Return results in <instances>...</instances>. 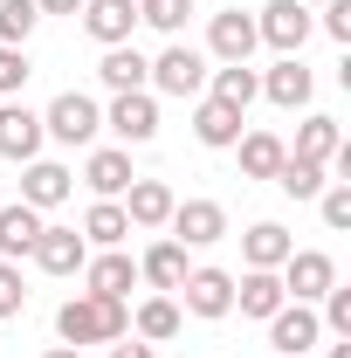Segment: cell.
<instances>
[{
    "label": "cell",
    "instance_id": "d4e9b609",
    "mask_svg": "<svg viewBox=\"0 0 351 358\" xmlns=\"http://www.w3.org/2000/svg\"><path fill=\"white\" fill-rule=\"evenodd\" d=\"M289 248H296V241H289V227H282V221H255L248 234H241V262H248V268H282V262H289Z\"/></svg>",
    "mask_w": 351,
    "mask_h": 358
},
{
    "label": "cell",
    "instance_id": "9c48e42d",
    "mask_svg": "<svg viewBox=\"0 0 351 358\" xmlns=\"http://www.w3.org/2000/svg\"><path fill=\"white\" fill-rule=\"evenodd\" d=\"M173 241L179 248H214V241H227V207L220 200H173Z\"/></svg>",
    "mask_w": 351,
    "mask_h": 358
},
{
    "label": "cell",
    "instance_id": "6da1fadb",
    "mask_svg": "<svg viewBox=\"0 0 351 358\" xmlns=\"http://www.w3.org/2000/svg\"><path fill=\"white\" fill-rule=\"evenodd\" d=\"M131 331V303H117V296H89V289H76L62 310H55V338L62 345H117Z\"/></svg>",
    "mask_w": 351,
    "mask_h": 358
},
{
    "label": "cell",
    "instance_id": "f1b7e54d",
    "mask_svg": "<svg viewBox=\"0 0 351 358\" xmlns=\"http://www.w3.org/2000/svg\"><path fill=\"white\" fill-rule=\"evenodd\" d=\"M131 234H138V227L124 221V207H117V200H96V207L83 214V241H89V248H124Z\"/></svg>",
    "mask_w": 351,
    "mask_h": 358
},
{
    "label": "cell",
    "instance_id": "9a60e30c",
    "mask_svg": "<svg viewBox=\"0 0 351 358\" xmlns=\"http://www.w3.org/2000/svg\"><path fill=\"white\" fill-rule=\"evenodd\" d=\"M131 28H138V0H83V35L96 48L131 42Z\"/></svg>",
    "mask_w": 351,
    "mask_h": 358
},
{
    "label": "cell",
    "instance_id": "d6986e66",
    "mask_svg": "<svg viewBox=\"0 0 351 358\" xmlns=\"http://www.w3.org/2000/svg\"><path fill=\"white\" fill-rule=\"evenodd\" d=\"M207 96L248 117V103L262 96V69H248V62H220V69H207Z\"/></svg>",
    "mask_w": 351,
    "mask_h": 358
},
{
    "label": "cell",
    "instance_id": "d6a6232c",
    "mask_svg": "<svg viewBox=\"0 0 351 358\" xmlns=\"http://www.w3.org/2000/svg\"><path fill=\"white\" fill-rule=\"evenodd\" d=\"M317 214H324L331 234H345V227H351V179H331V186L317 193Z\"/></svg>",
    "mask_w": 351,
    "mask_h": 358
},
{
    "label": "cell",
    "instance_id": "30bf717a",
    "mask_svg": "<svg viewBox=\"0 0 351 358\" xmlns=\"http://www.w3.org/2000/svg\"><path fill=\"white\" fill-rule=\"evenodd\" d=\"M69 193H76V173H69L62 159H28V166H21V207L48 214V207H62Z\"/></svg>",
    "mask_w": 351,
    "mask_h": 358
},
{
    "label": "cell",
    "instance_id": "52a82bcc",
    "mask_svg": "<svg viewBox=\"0 0 351 358\" xmlns=\"http://www.w3.org/2000/svg\"><path fill=\"white\" fill-rule=\"evenodd\" d=\"M103 131H117V145H152V138H159V96H152V90H124V96H110Z\"/></svg>",
    "mask_w": 351,
    "mask_h": 358
},
{
    "label": "cell",
    "instance_id": "d590c367",
    "mask_svg": "<svg viewBox=\"0 0 351 358\" xmlns=\"http://www.w3.org/2000/svg\"><path fill=\"white\" fill-rule=\"evenodd\" d=\"M331 42H351V0H324V21H317Z\"/></svg>",
    "mask_w": 351,
    "mask_h": 358
},
{
    "label": "cell",
    "instance_id": "8fae6325",
    "mask_svg": "<svg viewBox=\"0 0 351 358\" xmlns=\"http://www.w3.org/2000/svg\"><path fill=\"white\" fill-rule=\"evenodd\" d=\"M28 262L42 268V275H83L89 241L76 234V227H42V234H35V248H28Z\"/></svg>",
    "mask_w": 351,
    "mask_h": 358
},
{
    "label": "cell",
    "instance_id": "ffe728a7",
    "mask_svg": "<svg viewBox=\"0 0 351 358\" xmlns=\"http://www.w3.org/2000/svg\"><path fill=\"white\" fill-rule=\"evenodd\" d=\"M282 303H289V296H282V275H275V268H248V275L234 282V310L241 317H262L268 324Z\"/></svg>",
    "mask_w": 351,
    "mask_h": 358
},
{
    "label": "cell",
    "instance_id": "f35d334b",
    "mask_svg": "<svg viewBox=\"0 0 351 358\" xmlns=\"http://www.w3.org/2000/svg\"><path fill=\"white\" fill-rule=\"evenodd\" d=\"M324 358H351V338H331V345H324Z\"/></svg>",
    "mask_w": 351,
    "mask_h": 358
},
{
    "label": "cell",
    "instance_id": "7a4b0ae2",
    "mask_svg": "<svg viewBox=\"0 0 351 358\" xmlns=\"http://www.w3.org/2000/svg\"><path fill=\"white\" fill-rule=\"evenodd\" d=\"M145 90H159V96H207V55L186 42H166L152 76H145Z\"/></svg>",
    "mask_w": 351,
    "mask_h": 358
},
{
    "label": "cell",
    "instance_id": "83f0119b",
    "mask_svg": "<svg viewBox=\"0 0 351 358\" xmlns=\"http://www.w3.org/2000/svg\"><path fill=\"white\" fill-rule=\"evenodd\" d=\"M234 152H241V179H275V166H282V138L275 131H241L234 138Z\"/></svg>",
    "mask_w": 351,
    "mask_h": 358
},
{
    "label": "cell",
    "instance_id": "4fadbf2b",
    "mask_svg": "<svg viewBox=\"0 0 351 358\" xmlns=\"http://www.w3.org/2000/svg\"><path fill=\"white\" fill-rule=\"evenodd\" d=\"M42 110H28V103H0V159H14V166H28V159H42Z\"/></svg>",
    "mask_w": 351,
    "mask_h": 358
},
{
    "label": "cell",
    "instance_id": "74e56055",
    "mask_svg": "<svg viewBox=\"0 0 351 358\" xmlns=\"http://www.w3.org/2000/svg\"><path fill=\"white\" fill-rule=\"evenodd\" d=\"M42 14H83V0H35Z\"/></svg>",
    "mask_w": 351,
    "mask_h": 358
},
{
    "label": "cell",
    "instance_id": "4316f807",
    "mask_svg": "<svg viewBox=\"0 0 351 358\" xmlns=\"http://www.w3.org/2000/svg\"><path fill=\"white\" fill-rule=\"evenodd\" d=\"M42 214H35V207H21V200H14V207H0V262H21V255H28V248H35V234H42Z\"/></svg>",
    "mask_w": 351,
    "mask_h": 358
},
{
    "label": "cell",
    "instance_id": "e0dca14e",
    "mask_svg": "<svg viewBox=\"0 0 351 358\" xmlns=\"http://www.w3.org/2000/svg\"><path fill=\"white\" fill-rule=\"evenodd\" d=\"M310 90H317V76L303 69V55H275V69H262V96L275 110H303Z\"/></svg>",
    "mask_w": 351,
    "mask_h": 358
},
{
    "label": "cell",
    "instance_id": "603a6c76",
    "mask_svg": "<svg viewBox=\"0 0 351 358\" xmlns=\"http://www.w3.org/2000/svg\"><path fill=\"white\" fill-rule=\"evenodd\" d=\"M338 145H345V131H338V117H324V110H310L303 124H296V145H289V152L331 173V159H338Z\"/></svg>",
    "mask_w": 351,
    "mask_h": 358
},
{
    "label": "cell",
    "instance_id": "7c38bea8",
    "mask_svg": "<svg viewBox=\"0 0 351 358\" xmlns=\"http://www.w3.org/2000/svg\"><path fill=\"white\" fill-rule=\"evenodd\" d=\"M255 14H241V7H220L214 21H207V55L214 62H248L255 55Z\"/></svg>",
    "mask_w": 351,
    "mask_h": 358
},
{
    "label": "cell",
    "instance_id": "3957f363",
    "mask_svg": "<svg viewBox=\"0 0 351 358\" xmlns=\"http://www.w3.org/2000/svg\"><path fill=\"white\" fill-rule=\"evenodd\" d=\"M42 131L55 138V145H89V138L103 131V103L83 96V90H62V96L42 110Z\"/></svg>",
    "mask_w": 351,
    "mask_h": 358
},
{
    "label": "cell",
    "instance_id": "4dcf8cb0",
    "mask_svg": "<svg viewBox=\"0 0 351 358\" xmlns=\"http://www.w3.org/2000/svg\"><path fill=\"white\" fill-rule=\"evenodd\" d=\"M35 28H42V7L35 0H0V42L7 48H28Z\"/></svg>",
    "mask_w": 351,
    "mask_h": 358
},
{
    "label": "cell",
    "instance_id": "484cf974",
    "mask_svg": "<svg viewBox=\"0 0 351 358\" xmlns=\"http://www.w3.org/2000/svg\"><path fill=\"white\" fill-rule=\"evenodd\" d=\"M179 324H186V310H179L173 296H145V303L131 310V331L145 338V345H173Z\"/></svg>",
    "mask_w": 351,
    "mask_h": 358
},
{
    "label": "cell",
    "instance_id": "7402d4cb",
    "mask_svg": "<svg viewBox=\"0 0 351 358\" xmlns=\"http://www.w3.org/2000/svg\"><path fill=\"white\" fill-rule=\"evenodd\" d=\"M138 282H152L159 296H173L179 282H186V248H179L173 234H166V241H152V248L138 255Z\"/></svg>",
    "mask_w": 351,
    "mask_h": 358
},
{
    "label": "cell",
    "instance_id": "2e32d148",
    "mask_svg": "<svg viewBox=\"0 0 351 358\" xmlns=\"http://www.w3.org/2000/svg\"><path fill=\"white\" fill-rule=\"evenodd\" d=\"M83 289H89V296H117V303H124V296L138 289V262L124 255V248H103V255H89V262H83Z\"/></svg>",
    "mask_w": 351,
    "mask_h": 358
},
{
    "label": "cell",
    "instance_id": "60d3db41",
    "mask_svg": "<svg viewBox=\"0 0 351 358\" xmlns=\"http://www.w3.org/2000/svg\"><path fill=\"white\" fill-rule=\"evenodd\" d=\"M303 7H324V0H303Z\"/></svg>",
    "mask_w": 351,
    "mask_h": 358
},
{
    "label": "cell",
    "instance_id": "277c9868",
    "mask_svg": "<svg viewBox=\"0 0 351 358\" xmlns=\"http://www.w3.org/2000/svg\"><path fill=\"white\" fill-rule=\"evenodd\" d=\"M310 28H317V14H310L303 0H268L262 14H255V42H268L275 55H303Z\"/></svg>",
    "mask_w": 351,
    "mask_h": 358
},
{
    "label": "cell",
    "instance_id": "1f68e13d",
    "mask_svg": "<svg viewBox=\"0 0 351 358\" xmlns=\"http://www.w3.org/2000/svg\"><path fill=\"white\" fill-rule=\"evenodd\" d=\"M186 14H193V0H138V21L159 28V35H173V42H179V28H186Z\"/></svg>",
    "mask_w": 351,
    "mask_h": 358
},
{
    "label": "cell",
    "instance_id": "44dd1931",
    "mask_svg": "<svg viewBox=\"0 0 351 358\" xmlns=\"http://www.w3.org/2000/svg\"><path fill=\"white\" fill-rule=\"evenodd\" d=\"M241 110H227V103H214V96H200L193 103V138L207 145V152H234V138H241Z\"/></svg>",
    "mask_w": 351,
    "mask_h": 358
},
{
    "label": "cell",
    "instance_id": "5bb4252c",
    "mask_svg": "<svg viewBox=\"0 0 351 358\" xmlns=\"http://www.w3.org/2000/svg\"><path fill=\"white\" fill-rule=\"evenodd\" d=\"M131 145H96L83 159V186L96 193V200H124V186H131Z\"/></svg>",
    "mask_w": 351,
    "mask_h": 358
},
{
    "label": "cell",
    "instance_id": "e575fe53",
    "mask_svg": "<svg viewBox=\"0 0 351 358\" xmlns=\"http://www.w3.org/2000/svg\"><path fill=\"white\" fill-rule=\"evenodd\" d=\"M28 310V282H21V262H0V317Z\"/></svg>",
    "mask_w": 351,
    "mask_h": 358
},
{
    "label": "cell",
    "instance_id": "8d00e7d4",
    "mask_svg": "<svg viewBox=\"0 0 351 358\" xmlns=\"http://www.w3.org/2000/svg\"><path fill=\"white\" fill-rule=\"evenodd\" d=\"M110 358H152V345H145V338H138V331H124V338H117V345H110Z\"/></svg>",
    "mask_w": 351,
    "mask_h": 358
},
{
    "label": "cell",
    "instance_id": "ab89813d",
    "mask_svg": "<svg viewBox=\"0 0 351 358\" xmlns=\"http://www.w3.org/2000/svg\"><path fill=\"white\" fill-rule=\"evenodd\" d=\"M42 358H83V352H76V345H48Z\"/></svg>",
    "mask_w": 351,
    "mask_h": 358
},
{
    "label": "cell",
    "instance_id": "ba28073f",
    "mask_svg": "<svg viewBox=\"0 0 351 358\" xmlns=\"http://www.w3.org/2000/svg\"><path fill=\"white\" fill-rule=\"evenodd\" d=\"M268 345H275V358H310L317 345H324L317 303H282V310L268 317Z\"/></svg>",
    "mask_w": 351,
    "mask_h": 358
},
{
    "label": "cell",
    "instance_id": "f546056e",
    "mask_svg": "<svg viewBox=\"0 0 351 358\" xmlns=\"http://www.w3.org/2000/svg\"><path fill=\"white\" fill-rule=\"evenodd\" d=\"M275 186H282L289 200H317V193L331 186V173H324V166H310V159H296V152H282V166H275Z\"/></svg>",
    "mask_w": 351,
    "mask_h": 358
},
{
    "label": "cell",
    "instance_id": "8992f818",
    "mask_svg": "<svg viewBox=\"0 0 351 358\" xmlns=\"http://www.w3.org/2000/svg\"><path fill=\"white\" fill-rule=\"evenodd\" d=\"M275 275H282V296L289 303H324V289L338 282V262L324 248H289V262L275 268Z\"/></svg>",
    "mask_w": 351,
    "mask_h": 358
},
{
    "label": "cell",
    "instance_id": "5b68a950",
    "mask_svg": "<svg viewBox=\"0 0 351 358\" xmlns=\"http://www.w3.org/2000/svg\"><path fill=\"white\" fill-rule=\"evenodd\" d=\"M173 303L186 317H207V324H214V317L234 310V275H227V268H186V282L173 289Z\"/></svg>",
    "mask_w": 351,
    "mask_h": 358
},
{
    "label": "cell",
    "instance_id": "ac0fdd59",
    "mask_svg": "<svg viewBox=\"0 0 351 358\" xmlns=\"http://www.w3.org/2000/svg\"><path fill=\"white\" fill-rule=\"evenodd\" d=\"M117 207H124L131 227H166V221H173V186H166V179H131Z\"/></svg>",
    "mask_w": 351,
    "mask_h": 358
},
{
    "label": "cell",
    "instance_id": "cb8c5ba5",
    "mask_svg": "<svg viewBox=\"0 0 351 358\" xmlns=\"http://www.w3.org/2000/svg\"><path fill=\"white\" fill-rule=\"evenodd\" d=\"M145 76H152V62H145L131 42L103 48V62H96V83L110 90V96H124V90H145Z\"/></svg>",
    "mask_w": 351,
    "mask_h": 358
},
{
    "label": "cell",
    "instance_id": "836d02e7",
    "mask_svg": "<svg viewBox=\"0 0 351 358\" xmlns=\"http://www.w3.org/2000/svg\"><path fill=\"white\" fill-rule=\"evenodd\" d=\"M35 76V62H28V48H7L0 42V96H14V90Z\"/></svg>",
    "mask_w": 351,
    "mask_h": 358
}]
</instances>
